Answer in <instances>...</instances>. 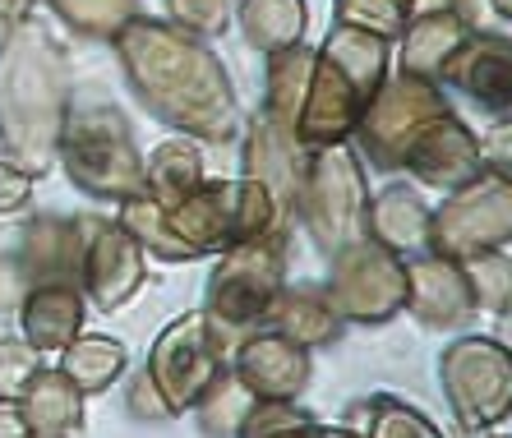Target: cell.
I'll list each match as a JSON object with an SVG mask.
<instances>
[{
  "label": "cell",
  "mask_w": 512,
  "mask_h": 438,
  "mask_svg": "<svg viewBox=\"0 0 512 438\" xmlns=\"http://www.w3.org/2000/svg\"><path fill=\"white\" fill-rule=\"evenodd\" d=\"M111 42L130 88L157 120L203 143H227L236 134V93L227 65L208 51V42L143 14H134Z\"/></svg>",
  "instance_id": "6da1fadb"
},
{
  "label": "cell",
  "mask_w": 512,
  "mask_h": 438,
  "mask_svg": "<svg viewBox=\"0 0 512 438\" xmlns=\"http://www.w3.org/2000/svg\"><path fill=\"white\" fill-rule=\"evenodd\" d=\"M70 60L37 24L0 37V143L28 176H47L70 116Z\"/></svg>",
  "instance_id": "7a4b0ae2"
},
{
  "label": "cell",
  "mask_w": 512,
  "mask_h": 438,
  "mask_svg": "<svg viewBox=\"0 0 512 438\" xmlns=\"http://www.w3.org/2000/svg\"><path fill=\"white\" fill-rule=\"evenodd\" d=\"M56 157L65 162L74 185L93 194V199L125 203L134 194H143V153L134 143L130 120L107 102L70 107Z\"/></svg>",
  "instance_id": "3957f363"
},
{
  "label": "cell",
  "mask_w": 512,
  "mask_h": 438,
  "mask_svg": "<svg viewBox=\"0 0 512 438\" xmlns=\"http://www.w3.org/2000/svg\"><path fill=\"white\" fill-rule=\"evenodd\" d=\"M240 332L217 323L213 314H180L176 323L162 328V337L148 351L143 379L153 383L157 402L167 415H185L203 402V392L227 374V351L236 346Z\"/></svg>",
  "instance_id": "277c9868"
},
{
  "label": "cell",
  "mask_w": 512,
  "mask_h": 438,
  "mask_svg": "<svg viewBox=\"0 0 512 438\" xmlns=\"http://www.w3.org/2000/svg\"><path fill=\"white\" fill-rule=\"evenodd\" d=\"M365 208H370L365 171H360V157L346 143H328V148L305 153L291 213L305 222L310 240L323 254L365 236Z\"/></svg>",
  "instance_id": "5b68a950"
},
{
  "label": "cell",
  "mask_w": 512,
  "mask_h": 438,
  "mask_svg": "<svg viewBox=\"0 0 512 438\" xmlns=\"http://www.w3.org/2000/svg\"><path fill=\"white\" fill-rule=\"evenodd\" d=\"M439 383L466 434L503 429L512 411V356L499 337H457L439 356Z\"/></svg>",
  "instance_id": "8992f818"
},
{
  "label": "cell",
  "mask_w": 512,
  "mask_h": 438,
  "mask_svg": "<svg viewBox=\"0 0 512 438\" xmlns=\"http://www.w3.org/2000/svg\"><path fill=\"white\" fill-rule=\"evenodd\" d=\"M508 231H512V185H508V171L499 176H480L462 190H453L448 199L429 213V254L439 259H480V254H494V249L508 245Z\"/></svg>",
  "instance_id": "52a82bcc"
},
{
  "label": "cell",
  "mask_w": 512,
  "mask_h": 438,
  "mask_svg": "<svg viewBox=\"0 0 512 438\" xmlns=\"http://www.w3.org/2000/svg\"><path fill=\"white\" fill-rule=\"evenodd\" d=\"M328 300H333L342 323H388L402 314L406 300V263L402 254H393L388 245H379L374 236L346 240L342 249H333V268H328Z\"/></svg>",
  "instance_id": "ba28073f"
},
{
  "label": "cell",
  "mask_w": 512,
  "mask_h": 438,
  "mask_svg": "<svg viewBox=\"0 0 512 438\" xmlns=\"http://www.w3.org/2000/svg\"><path fill=\"white\" fill-rule=\"evenodd\" d=\"M286 286V231L259 240H240V245L222 249V263L208 277V305L203 314H213L227 328H254L263 323L273 296Z\"/></svg>",
  "instance_id": "9c48e42d"
},
{
  "label": "cell",
  "mask_w": 512,
  "mask_h": 438,
  "mask_svg": "<svg viewBox=\"0 0 512 438\" xmlns=\"http://www.w3.org/2000/svg\"><path fill=\"white\" fill-rule=\"evenodd\" d=\"M443 111H448L443 83L402 74V79H383L379 88H374V97L365 102V111H360L351 134L360 139V148H365V157H370L374 166L393 171V166H402L406 143L420 134V125H429V120L443 116Z\"/></svg>",
  "instance_id": "30bf717a"
},
{
  "label": "cell",
  "mask_w": 512,
  "mask_h": 438,
  "mask_svg": "<svg viewBox=\"0 0 512 438\" xmlns=\"http://www.w3.org/2000/svg\"><path fill=\"white\" fill-rule=\"evenodd\" d=\"M402 166H411V176L429 190H462L471 180H480L489 171L485 143L476 139V130L462 116H453V107L434 116L429 125H420V134L406 143Z\"/></svg>",
  "instance_id": "8fae6325"
},
{
  "label": "cell",
  "mask_w": 512,
  "mask_h": 438,
  "mask_svg": "<svg viewBox=\"0 0 512 438\" xmlns=\"http://www.w3.org/2000/svg\"><path fill=\"white\" fill-rule=\"evenodd\" d=\"M231 379L254 402H300L310 388V346L291 342L282 332H250L231 351Z\"/></svg>",
  "instance_id": "7c38bea8"
},
{
  "label": "cell",
  "mask_w": 512,
  "mask_h": 438,
  "mask_svg": "<svg viewBox=\"0 0 512 438\" xmlns=\"http://www.w3.org/2000/svg\"><path fill=\"white\" fill-rule=\"evenodd\" d=\"M148 277V254L120 222H88L84 259H79V291L97 309H120Z\"/></svg>",
  "instance_id": "4fadbf2b"
},
{
  "label": "cell",
  "mask_w": 512,
  "mask_h": 438,
  "mask_svg": "<svg viewBox=\"0 0 512 438\" xmlns=\"http://www.w3.org/2000/svg\"><path fill=\"white\" fill-rule=\"evenodd\" d=\"M402 309H411V319L429 332H457L476 319V300L466 286L462 263L425 254V259L406 263V300Z\"/></svg>",
  "instance_id": "5bb4252c"
},
{
  "label": "cell",
  "mask_w": 512,
  "mask_h": 438,
  "mask_svg": "<svg viewBox=\"0 0 512 438\" xmlns=\"http://www.w3.org/2000/svg\"><path fill=\"white\" fill-rule=\"evenodd\" d=\"M162 208L190 263L236 245V180H199L185 199L162 203Z\"/></svg>",
  "instance_id": "9a60e30c"
},
{
  "label": "cell",
  "mask_w": 512,
  "mask_h": 438,
  "mask_svg": "<svg viewBox=\"0 0 512 438\" xmlns=\"http://www.w3.org/2000/svg\"><path fill=\"white\" fill-rule=\"evenodd\" d=\"M439 83H453L457 93H466L476 107L494 111L499 120H508L512 107V51L503 33H466V42L457 47V56L448 60Z\"/></svg>",
  "instance_id": "2e32d148"
},
{
  "label": "cell",
  "mask_w": 512,
  "mask_h": 438,
  "mask_svg": "<svg viewBox=\"0 0 512 438\" xmlns=\"http://www.w3.org/2000/svg\"><path fill=\"white\" fill-rule=\"evenodd\" d=\"M84 291L79 282H37L28 286L24 305H19V332L33 351H65V346L84 332Z\"/></svg>",
  "instance_id": "e0dca14e"
},
{
  "label": "cell",
  "mask_w": 512,
  "mask_h": 438,
  "mask_svg": "<svg viewBox=\"0 0 512 438\" xmlns=\"http://www.w3.org/2000/svg\"><path fill=\"white\" fill-rule=\"evenodd\" d=\"M33 438H79L84 434V392L74 388L60 369H37L24 388L14 392Z\"/></svg>",
  "instance_id": "ac0fdd59"
},
{
  "label": "cell",
  "mask_w": 512,
  "mask_h": 438,
  "mask_svg": "<svg viewBox=\"0 0 512 438\" xmlns=\"http://www.w3.org/2000/svg\"><path fill=\"white\" fill-rule=\"evenodd\" d=\"M466 33H471V28H466L448 5H443V10L411 14V24L397 33L402 37V74L439 83L443 70H448V60H453L457 47L466 42Z\"/></svg>",
  "instance_id": "d6986e66"
},
{
  "label": "cell",
  "mask_w": 512,
  "mask_h": 438,
  "mask_svg": "<svg viewBox=\"0 0 512 438\" xmlns=\"http://www.w3.org/2000/svg\"><path fill=\"white\" fill-rule=\"evenodd\" d=\"M263 323L273 332H282V337H291V342H300V346H323L342 332V319H337L328 291L314 282L282 286L273 296V305H268V314H263Z\"/></svg>",
  "instance_id": "ffe728a7"
},
{
  "label": "cell",
  "mask_w": 512,
  "mask_h": 438,
  "mask_svg": "<svg viewBox=\"0 0 512 438\" xmlns=\"http://www.w3.org/2000/svg\"><path fill=\"white\" fill-rule=\"evenodd\" d=\"M365 236L388 245L393 254H411L425 249L429 236V203L420 199L411 185H383L365 208Z\"/></svg>",
  "instance_id": "44dd1931"
},
{
  "label": "cell",
  "mask_w": 512,
  "mask_h": 438,
  "mask_svg": "<svg viewBox=\"0 0 512 438\" xmlns=\"http://www.w3.org/2000/svg\"><path fill=\"white\" fill-rule=\"evenodd\" d=\"M88 222H33L24 236L28 282H79Z\"/></svg>",
  "instance_id": "7402d4cb"
},
{
  "label": "cell",
  "mask_w": 512,
  "mask_h": 438,
  "mask_svg": "<svg viewBox=\"0 0 512 438\" xmlns=\"http://www.w3.org/2000/svg\"><path fill=\"white\" fill-rule=\"evenodd\" d=\"M314 56H319V47H310V42H296V47L273 51V56H268L263 120H268V125H277L286 139H291V130H296L300 102H305V88H310V74H314ZM291 143H296V139H291Z\"/></svg>",
  "instance_id": "603a6c76"
},
{
  "label": "cell",
  "mask_w": 512,
  "mask_h": 438,
  "mask_svg": "<svg viewBox=\"0 0 512 438\" xmlns=\"http://www.w3.org/2000/svg\"><path fill=\"white\" fill-rule=\"evenodd\" d=\"M300 166H305V153H300L296 143L286 139L277 125H268V120H254L250 125V139H245V166H240V176L259 180V185H268V190L277 194V199L291 208V199H296V185H300Z\"/></svg>",
  "instance_id": "cb8c5ba5"
},
{
  "label": "cell",
  "mask_w": 512,
  "mask_h": 438,
  "mask_svg": "<svg viewBox=\"0 0 512 438\" xmlns=\"http://www.w3.org/2000/svg\"><path fill=\"white\" fill-rule=\"evenodd\" d=\"M125 365H130V351L125 342L107 337V332H79L65 351H60V374L84 392V397H97V392L116 388L125 379Z\"/></svg>",
  "instance_id": "d4e9b609"
},
{
  "label": "cell",
  "mask_w": 512,
  "mask_h": 438,
  "mask_svg": "<svg viewBox=\"0 0 512 438\" xmlns=\"http://www.w3.org/2000/svg\"><path fill=\"white\" fill-rule=\"evenodd\" d=\"M319 51L351 79V88H356L365 102H370L374 88L388 79V37L370 33V28L333 24V33H328V42H323Z\"/></svg>",
  "instance_id": "484cf974"
},
{
  "label": "cell",
  "mask_w": 512,
  "mask_h": 438,
  "mask_svg": "<svg viewBox=\"0 0 512 438\" xmlns=\"http://www.w3.org/2000/svg\"><path fill=\"white\" fill-rule=\"evenodd\" d=\"M236 14L245 42L254 51H263V56L305 42V28H310L305 0H236Z\"/></svg>",
  "instance_id": "4316f807"
},
{
  "label": "cell",
  "mask_w": 512,
  "mask_h": 438,
  "mask_svg": "<svg viewBox=\"0 0 512 438\" xmlns=\"http://www.w3.org/2000/svg\"><path fill=\"white\" fill-rule=\"evenodd\" d=\"M203 180V153L190 139H167L153 148V157H143V190L157 203H176Z\"/></svg>",
  "instance_id": "83f0119b"
},
{
  "label": "cell",
  "mask_w": 512,
  "mask_h": 438,
  "mask_svg": "<svg viewBox=\"0 0 512 438\" xmlns=\"http://www.w3.org/2000/svg\"><path fill=\"white\" fill-rule=\"evenodd\" d=\"M47 5L74 33L93 37V42H111L139 14V0H47Z\"/></svg>",
  "instance_id": "f1b7e54d"
},
{
  "label": "cell",
  "mask_w": 512,
  "mask_h": 438,
  "mask_svg": "<svg viewBox=\"0 0 512 438\" xmlns=\"http://www.w3.org/2000/svg\"><path fill=\"white\" fill-rule=\"evenodd\" d=\"M462 273H466V286H471V300H476V309H489V314H508L512 268H508V254H503V249H494V254H480V259H466Z\"/></svg>",
  "instance_id": "f546056e"
},
{
  "label": "cell",
  "mask_w": 512,
  "mask_h": 438,
  "mask_svg": "<svg viewBox=\"0 0 512 438\" xmlns=\"http://www.w3.org/2000/svg\"><path fill=\"white\" fill-rule=\"evenodd\" d=\"M416 14V0H337L333 24L370 28L379 37H397Z\"/></svg>",
  "instance_id": "4dcf8cb0"
},
{
  "label": "cell",
  "mask_w": 512,
  "mask_h": 438,
  "mask_svg": "<svg viewBox=\"0 0 512 438\" xmlns=\"http://www.w3.org/2000/svg\"><path fill=\"white\" fill-rule=\"evenodd\" d=\"M365 438H443V434L434 429V420H429L425 411L406 406L402 397L379 392L370 402V434Z\"/></svg>",
  "instance_id": "1f68e13d"
},
{
  "label": "cell",
  "mask_w": 512,
  "mask_h": 438,
  "mask_svg": "<svg viewBox=\"0 0 512 438\" xmlns=\"http://www.w3.org/2000/svg\"><path fill=\"white\" fill-rule=\"evenodd\" d=\"M167 10L180 33L199 37V42H213V37L227 33L236 0H167Z\"/></svg>",
  "instance_id": "d6a6232c"
},
{
  "label": "cell",
  "mask_w": 512,
  "mask_h": 438,
  "mask_svg": "<svg viewBox=\"0 0 512 438\" xmlns=\"http://www.w3.org/2000/svg\"><path fill=\"white\" fill-rule=\"evenodd\" d=\"M305 420H310V415L300 411L296 402H250L236 425V438H268L291 425H305Z\"/></svg>",
  "instance_id": "836d02e7"
},
{
  "label": "cell",
  "mask_w": 512,
  "mask_h": 438,
  "mask_svg": "<svg viewBox=\"0 0 512 438\" xmlns=\"http://www.w3.org/2000/svg\"><path fill=\"white\" fill-rule=\"evenodd\" d=\"M33 194V176L24 166H14L10 157H0V213H19Z\"/></svg>",
  "instance_id": "e575fe53"
},
{
  "label": "cell",
  "mask_w": 512,
  "mask_h": 438,
  "mask_svg": "<svg viewBox=\"0 0 512 438\" xmlns=\"http://www.w3.org/2000/svg\"><path fill=\"white\" fill-rule=\"evenodd\" d=\"M0 438H33V429H28V420L14 397H0Z\"/></svg>",
  "instance_id": "d590c367"
},
{
  "label": "cell",
  "mask_w": 512,
  "mask_h": 438,
  "mask_svg": "<svg viewBox=\"0 0 512 438\" xmlns=\"http://www.w3.org/2000/svg\"><path fill=\"white\" fill-rule=\"evenodd\" d=\"M268 438H360V434H356V429L314 425V420H305V425H291V429H282V434H268Z\"/></svg>",
  "instance_id": "8d00e7d4"
},
{
  "label": "cell",
  "mask_w": 512,
  "mask_h": 438,
  "mask_svg": "<svg viewBox=\"0 0 512 438\" xmlns=\"http://www.w3.org/2000/svg\"><path fill=\"white\" fill-rule=\"evenodd\" d=\"M33 5L37 0H0V37L10 33V28H19L33 14Z\"/></svg>",
  "instance_id": "74e56055"
},
{
  "label": "cell",
  "mask_w": 512,
  "mask_h": 438,
  "mask_svg": "<svg viewBox=\"0 0 512 438\" xmlns=\"http://www.w3.org/2000/svg\"><path fill=\"white\" fill-rule=\"evenodd\" d=\"M489 10L499 14V19H508V14H512V0H489Z\"/></svg>",
  "instance_id": "f35d334b"
},
{
  "label": "cell",
  "mask_w": 512,
  "mask_h": 438,
  "mask_svg": "<svg viewBox=\"0 0 512 438\" xmlns=\"http://www.w3.org/2000/svg\"><path fill=\"white\" fill-rule=\"evenodd\" d=\"M485 438H489V429H485ZM499 438H503V434H499Z\"/></svg>",
  "instance_id": "ab89813d"
}]
</instances>
